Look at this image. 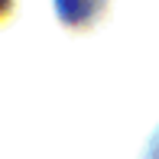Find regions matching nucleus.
I'll return each mask as SVG.
<instances>
[{"mask_svg": "<svg viewBox=\"0 0 159 159\" xmlns=\"http://www.w3.org/2000/svg\"><path fill=\"white\" fill-rule=\"evenodd\" d=\"M3 7H7V0H0V10H3Z\"/></svg>", "mask_w": 159, "mask_h": 159, "instance_id": "nucleus-1", "label": "nucleus"}]
</instances>
